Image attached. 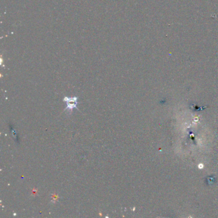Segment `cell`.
<instances>
[{
  "instance_id": "obj_1",
  "label": "cell",
  "mask_w": 218,
  "mask_h": 218,
  "mask_svg": "<svg viewBox=\"0 0 218 218\" xmlns=\"http://www.w3.org/2000/svg\"><path fill=\"white\" fill-rule=\"evenodd\" d=\"M78 98L77 97H72V98H65L64 101L67 103V108L66 109H69V111L72 110L74 108H77V104H78Z\"/></svg>"
}]
</instances>
